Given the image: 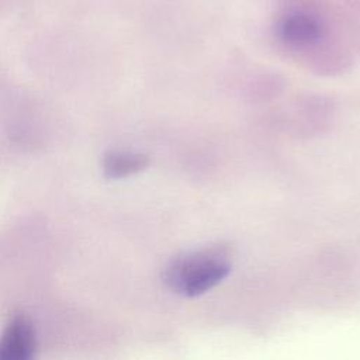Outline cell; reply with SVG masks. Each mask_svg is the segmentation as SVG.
Wrapping results in <instances>:
<instances>
[{"instance_id": "obj_1", "label": "cell", "mask_w": 360, "mask_h": 360, "mask_svg": "<svg viewBox=\"0 0 360 360\" xmlns=\"http://www.w3.org/2000/svg\"><path fill=\"white\" fill-rule=\"evenodd\" d=\"M231 267L217 252H197L176 257L166 269V284L179 294L195 297L224 280Z\"/></svg>"}, {"instance_id": "obj_2", "label": "cell", "mask_w": 360, "mask_h": 360, "mask_svg": "<svg viewBox=\"0 0 360 360\" xmlns=\"http://www.w3.org/2000/svg\"><path fill=\"white\" fill-rule=\"evenodd\" d=\"M328 27L315 10L304 6L287 7L276 22L277 38L288 48L302 51L325 41Z\"/></svg>"}, {"instance_id": "obj_3", "label": "cell", "mask_w": 360, "mask_h": 360, "mask_svg": "<svg viewBox=\"0 0 360 360\" xmlns=\"http://www.w3.org/2000/svg\"><path fill=\"white\" fill-rule=\"evenodd\" d=\"M35 352V332L24 315L10 319L0 336V360H27Z\"/></svg>"}, {"instance_id": "obj_4", "label": "cell", "mask_w": 360, "mask_h": 360, "mask_svg": "<svg viewBox=\"0 0 360 360\" xmlns=\"http://www.w3.org/2000/svg\"><path fill=\"white\" fill-rule=\"evenodd\" d=\"M148 165V158L141 153L132 152H110L105 155L103 167L104 173L110 179H121L134 174Z\"/></svg>"}]
</instances>
